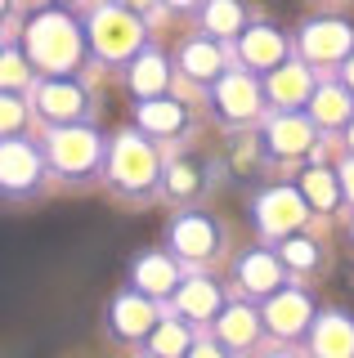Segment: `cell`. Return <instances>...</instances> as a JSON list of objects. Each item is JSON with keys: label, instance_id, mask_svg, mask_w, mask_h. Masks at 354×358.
<instances>
[{"label": "cell", "instance_id": "obj_1", "mask_svg": "<svg viewBox=\"0 0 354 358\" xmlns=\"http://www.w3.org/2000/svg\"><path fill=\"white\" fill-rule=\"evenodd\" d=\"M23 36H27L23 50L31 54L36 72L72 76L76 67H81V59H85V36H90V31H81L76 18L63 14V9H41V14H31Z\"/></svg>", "mask_w": 354, "mask_h": 358}, {"label": "cell", "instance_id": "obj_2", "mask_svg": "<svg viewBox=\"0 0 354 358\" xmlns=\"http://www.w3.org/2000/svg\"><path fill=\"white\" fill-rule=\"evenodd\" d=\"M162 157L157 148L148 143V130H121L113 143H108V184L117 188V193L135 197V201H148L153 193L162 188Z\"/></svg>", "mask_w": 354, "mask_h": 358}, {"label": "cell", "instance_id": "obj_3", "mask_svg": "<svg viewBox=\"0 0 354 358\" xmlns=\"http://www.w3.org/2000/svg\"><path fill=\"white\" fill-rule=\"evenodd\" d=\"M90 50L99 54L104 63H130L135 54L143 50V22H139V9L130 5H94L90 9Z\"/></svg>", "mask_w": 354, "mask_h": 358}, {"label": "cell", "instance_id": "obj_4", "mask_svg": "<svg viewBox=\"0 0 354 358\" xmlns=\"http://www.w3.org/2000/svg\"><path fill=\"white\" fill-rule=\"evenodd\" d=\"M45 162H50V171H59L68 179H90L99 171V162H104V139H99V130L81 126V121L54 126L45 139Z\"/></svg>", "mask_w": 354, "mask_h": 358}, {"label": "cell", "instance_id": "obj_5", "mask_svg": "<svg viewBox=\"0 0 354 358\" xmlns=\"http://www.w3.org/2000/svg\"><path fill=\"white\" fill-rule=\"evenodd\" d=\"M314 117L305 108H278L269 121H264V152L278 157V162H296L314 148Z\"/></svg>", "mask_w": 354, "mask_h": 358}, {"label": "cell", "instance_id": "obj_6", "mask_svg": "<svg viewBox=\"0 0 354 358\" xmlns=\"http://www.w3.org/2000/svg\"><path fill=\"white\" fill-rule=\"evenodd\" d=\"M296 45H301L305 63H318V67L346 63L354 54V27L341 22V18H309L301 27V41H296Z\"/></svg>", "mask_w": 354, "mask_h": 358}, {"label": "cell", "instance_id": "obj_7", "mask_svg": "<svg viewBox=\"0 0 354 358\" xmlns=\"http://www.w3.org/2000/svg\"><path fill=\"white\" fill-rule=\"evenodd\" d=\"M45 166H50L45 152H36L31 143L18 139V134H5V148H0V184H5V197L36 193Z\"/></svg>", "mask_w": 354, "mask_h": 358}, {"label": "cell", "instance_id": "obj_8", "mask_svg": "<svg viewBox=\"0 0 354 358\" xmlns=\"http://www.w3.org/2000/svg\"><path fill=\"white\" fill-rule=\"evenodd\" d=\"M309 201L301 188H264V193L256 197V224L260 233H269V238H287V233H296L301 224L309 220Z\"/></svg>", "mask_w": 354, "mask_h": 358}, {"label": "cell", "instance_id": "obj_9", "mask_svg": "<svg viewBox=\"0 0 354 358\" xmlns=\"http://www.w3.org/2000/svg\"><path fill=\"white\" fill-rule=\"evenodd\" d=\"M264 327H269L278 341H301V336L314 327V305L301 287H278L264 296Z\"/></svg>", "mask_w": 354, "mask_h": 358}, {"label": "cell", "instance_id": "obj_10", "mask_svg": "<svg viewBox=\"0 0 354 358\" xmlns=\"http://www.w3.org/2000/svg\"><path fill=\"white\" fill-rule=\"evenodd\" d=\"M36 112L50 126H72V121H85L90 94H85V85L76 76H45L36 85Z\"/></svg>", "mask_w": 354, "mask_h": 358}, {"label": "cell", "instance_id": "obj_11", "mask_svg": "<svg viewBox=\"0 0 354 358\" xmlns=\"http://www.w3.org/2000/svg\"><path fill=\"white\" fill-rule=\"evenodd\" d=\"M264 99H269V94H264V85L251 72H225L215 81V108H220V117L234 121V126L256 121L260 108H264Z\"/></svg>", "mask_w": 354, "mask_h": 358}, {"label": "cell", "instance_id": "obj_12", "mask_svg": "<svg viewBox=\"0 0 354 358\" xmlns=\"http://www.w3.org/2000/svg\"><path fill=\"white\" fill-rule=\"evenodd\" d=\"M108 322H113V336L126 345H143L153 331H157V305H153L148 291H126V296L113 300V313H108Z\"/></svg>", "mask_w": 354, "mask_h": 358}, {"label": "cell", "instance_id": "obj_13", "mask_svg": "<svg viewBox=\"0 0 354 358\" xmlns=\"http://www.w3.org/2000/svg\"><path fill=\"white\" fill-rule=\"evenodd\" d=\"M215 246H220V229L206 210H184L171 224V251L184 255V260H211Z\"/></svg>", "mask_w": 354, "mask_h": 358}, {"label": "cell", "instance_id": "obj_14", "mask_svg": "<svg viewBox=\"0 0 354 358\" xmlns=\"http://www.w3.org/2000/svg\"><path fill=\"white\" fill-rule=\"evenodd\" d=\"M238 63L247 72H274L278 63H287V36L269 22H256L238 36Z\"/></svg>", "mask_w": 354, "mask_h": 358}, {"label": "cell", "instance_id": "obj_15", "mask_svg": "<svg viewBox=\"0 0 354 358\" xmlns=\"http://www.w3.org/2000/svg\"><path fill=\"white\" fill-rule=\"evenodd\" d=\"M305 112L314 117L318 130H350V121H354V90L346 81H323V85H314Z\"/></svg>", "mask_w": 354, "mask_h": 358}, {"label": "cell", "instance_id": "obj_16", "mask_svg": "<svg viewBox=\"0 0 354 358\" xmlns=\"http://www.w3.org/2000/svg\"><path fill=\"white\" fill-rule=\"evenodd\" d=\"M234 273L251 296H269V291L287 287V264H283V255H274V251H242Z\"/></svg>", "mask_w": 354, "mask_h": 358}, {"label": "cell", "instance_id": "obj_17", "mask_svg": "<svg viewBox=\"0 0 354 358\" xmlns=\"http://www.w3.org/2000/svg\"><path fill=\"white\" fill-rule=\"evenodd\" d=\"M309 350L318 358H350L354 354V318L341 309H327L309 327Z\"/></svg>", "mask_w": 354, "mask_h": 358}, {"label": "cell", "instance_id": "obj_18", "mask_svg": "<svg viewBox=\"0 0 354 358\" xmlns=\"http://www.w3.org/2000/svg\"><path fill=\"white\" fill-rule=\"evenodd\" d=\"M264 94L274 108H305L314 94V76L305 63H278L274 72H264Z\"/></svg>", "mask_w": 354, "mask_h": 358}, {"label": "cell", "instance_id": "obj_19", "mask_svg": "<svg viewBox=\"0 0 354 358\" xmlns=\"http://www.w3.org/2000/svg\"><path fill=\"white\" fill-rule=\"evenodd\" d=\"M135 121L139 130H148L153 139H175L184 126H189V108L180 99H166V94H153L135 108Z\"/></svg>", "mask_w": 354, "mask_h": 358}, {"label": "cell", "instance_id": "obj_20", "mask_svg": "<svg viewBox=\"0 0 354 358\" xmlns=\"http://www.w3.org/2000/svg\"><path fill=\"white\" fill-rule=\"evenodd\" d=\"M175 309H180V318L215 322L220 309H225V296H220V287L211 278H184V282L175 287Z\"/></svg>", "mask_w": 354, "mask_h": 358}, {"label": "cell", "instance_id": "obj_21", "mask_svg": "<svg viewBox=\"0 0 354 358\" xmlns=\"http://www.w3.org/2000/svg\"><path fill=\"white\" fill-rule=\"evenodd\" d=\"M260 327H264V313L247 309V305H225L215 318V336L225 350H251L260 341Z\"/></svg>", "mask_w": 354, "mask_h": 358}, {"label": "cell", "instance_id": "obj_22", "mask_svg": "<svg viewBox=\"0 0 354 358\" xmlns=\"http://www.w3.org/2000/svg\"><path fill=\"white\" fill-rule=\"evenodd\" d=\"M180 67L184 76H193V81H220L225 76V50H220V36H197L180 50Z\"/></svg>", "mask_w": 354, "mask_h": 358}, {"label": "cell", "instance_id": "obj_23", "mask_svg": "<svg viewBox=\"0 0 354 358\" xmlns=\"http://www.w3.org/2000/svg\"><path fill=\"white\" fill-rule=\"evenodd\" d=\"M135 287L139 291H148L153 300L157 296H171L175 287H180V268H175V260L171 255H162V251H143V255H135Z\"/></svg>", "mask_w": 354, "mask_h": 358}, {"label": "cell", "instance_id": "obj_24", "mask_svg": "<svg viewBox=\"0 0 354 358\" xmlns=\"http://www.w3.org/2000/svg\"><path fill=\"white\" fill-rule=\"evenodd\" d=\"M162 188H166V193H171L175 201H193V197L206 188V162H202V157H193V152H184V157H171V166H166V179H162Z\"/></svg>", "mask_w": 354, "mask_h": 358}, {"label": "cell", "instance_id": "obj_25", "mask_svg": "<svg viewBox=\"0 0 354 358\" xmlns=\"http://www.w3.org/2000/svg\"><path fill=\"white\" fill-rule=\"evenodd\" d=\"M130 90H135L139 99L166 94V90H171V63H166L157 50H139L135 59H130Z\"/></svg>", "mask_w": 354, "mask_h": 358}, {"label": "cell", "instance_id": "obj_26", "mask_svg": "<svg viewBox=\"0 0 354 358\" xmlns=\"http://www.w3.org/2000/svg\"><path fill=\"white\" fill-rule=\"evenodd\" d=\"M301 193L314 210H337L346 188H341V171H327V166H309L301 175Z\"/></svg>", "mask_w": 354, "mask_h": 358}, {"label": "cell", "instance_id": "obj_27", "mask_svg": "<svg viewBox=\"0 0 354 358\" xmlns=\"http://www.w3.org/2000/svg\"><path fill=\"white\" fill-rule=\"evenodd\" d=\"M193 331H189V322H175V318H162L157 322V331L143 341V350L148 354H157V358H184V354H193Z\"/></svg>", "mask_w": 354, "mask_h": 358}, {"label": "cell", "instance_id": "obj_28", "mask_svg": "<svg viewBox=\"0 0 354 358\" xmlns=\"http://www.w3.org/2000/svg\"><path fill=\"white\" fill-rule=\"evenodd\" d=\"M202 27L211 31V36H220V41L242 36V31H247V9H242V0H206Z\"/></svg>", "mask_w": 354, "mask_h": 358}, {"label": "cell", "instance_id": "obj_29", "mask_svg": "<svg viewBox=\"0 0 354 358\" xmlns=\"http://www.w3.org/2000/svg\"><path fill=\"white\" fill-rule=\"evenodd\" d=\"M278 255L287 268H318L323 264V246H318L314 238H296V233H287V238H278Z\"/></svg>", "mask_w": 354, "mask_h": 358}, {"label": "cell", "instance_id": "obj_30", "mask_svg": "<svg viewBox=\"0 0 354 358\" xmlns=\"http://www.w3.org/2000/svg\"><path fill=\"white\" fill-rule=\"evenodd\" d=\"M31 76H36V63H31V54H27V50H18L14 41H5V72H0L5 90L23 94V90L31 85Z\"/></svg>", "mask_w": 354, "mask_h": 358}, {"label": "cell", "instance_id": "obj_31", "mask_svg": "<svg viewBox=\"0 0 354 358\" xmlns=\"http://www.w3.org/2000/svg\"><path fill=\"white\" fill-rule=\"evenodd\" d=\"M260 152H264V139H238L234 152H229V162H234V171L251 175V171L260 166Z\"/></svg>", "mask_w": 354, "mask_h": 358}, {"label": "cell", "instance_id": "obj_32", "mask_svg": "<svg viewBox=\"0 0 354 358\" xmlns=\"http://www.w3.org/2000/svg\"><path fill=\"white\" fill-rule=\"evenodd\" d=\"M27 121V99L14 94V90H5V134H18Z\"/></svg>", "mask_w": 354, "mask_h": 358}, {"label": "cell", "instance_id": "obj_33", "mask_svg": "<svg viewBox=\"0 0 354 358\" xmlns=\"http://www.w3.org/2000/svg\"><path fill=\"white\" fill-rule=\"evenodd\" d=\"M341 188H346V201L354 206V157H346V162H341Z\"/></svg>", "mask_w": 354, "mask_h": 358}, {"label": "cell", "instance_id": "obj_34", "mask_svg": "<svg viewBox=\"0 0 354 358\" xmlns=\"http://www.w3.org/2000/svg\"><path fill=\"white\" fill-rule=\"evenodd\" d=\"M341 81H346V85L354 90V54H350V59H346V63H341Z\"/></svg>", "mask_w": 354, "mask_h": 358}, {"label": "cell", "instance_id": "obj_35", "mask_svg": "<svg viewBox=\"0 0 354 358\" xmlns=\"http://www.w3.org/2000/svg\"><path fill=\"white\" fill-rule=\"evenodd\" d=\"M121 5H130V9H139V14H143V9H148L153 0H121Z\"/></svg>", "mask_w": 354, "mask_h": 358}, {"label": "cell", "instance_id": "obj_36", "mask_svg": "<svg viewBox=\"0 0 354 358\" xmlns=\"http://www.w3.org/2000/svg\"><path fill=\"white\" fill-rule=\"evenodd\" d=\"M166 5H171V9H193L197 0H166Z\"/></svg>", "mask_w": 354, "mask_h": 358}, {"label": "cell", "instance_id": "obj_37", "mask_svg": "<svg viewBox=\"0 0 354 358\" xmlns=\"http://www.w3.org/2000/svg\"><path fill=\"white\" fill-rule=\"evenodd\" d=\"M350 152H354V121H350Z\"/></svg>", "mask_w": 354, "mask_h": 358}]
</instances>
